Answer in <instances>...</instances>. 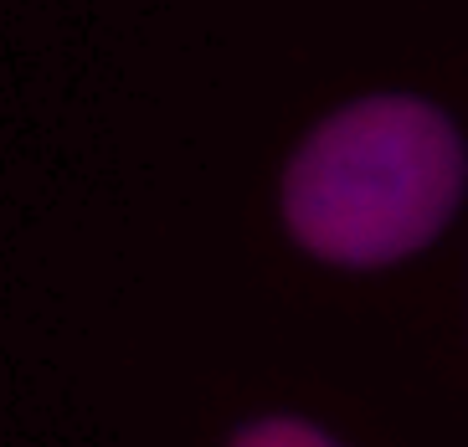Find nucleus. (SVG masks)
Instances as JSON below:
<instances>
[{"instance_id": "2", "label": "nucleus", "mask_w": 468, "mask_h": 447, "mask_svg": "<svg viewBox=\"0 0 468 447\" xmlns=\"http://www.w3.org/2000/svg\"><path fill=\"white\" fill-rule=\"evenodd\" d=\"M227 447H335L330 437L309 427V421H293V417H268V421H252L232 437Z\"/></svg>"}, {"instance_id": "1", "label": "nucleus", "mask_w": 468, "mask_h": 447, "mask_svg": "<svg viewBox=\"0 0 468 447\" xmlns=\"http://www.w3.org/2000/svg\"><path fill=\"white\" fill-rule=\"evenodd\" d=\"M463 186L468 154L453 119L427 98L381 93L330 113L293 149L283 221L319 262L386 268L453 221Z\"/></svg>"}]
</instances>
